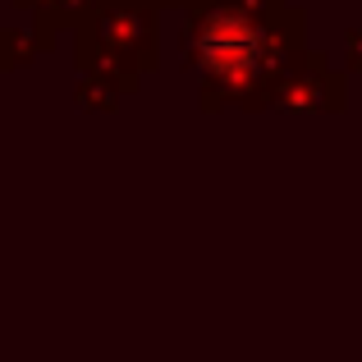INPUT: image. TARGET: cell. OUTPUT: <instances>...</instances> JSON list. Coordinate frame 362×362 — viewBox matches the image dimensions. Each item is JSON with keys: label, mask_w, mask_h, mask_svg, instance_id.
Wrapping results in <instances>:
<instances>
[{"label": "cell", "mask_w": 362, "mask_h": 362, "mask_svg": "<svg viewBox=\"0 0 362 362\" xmlns=\"http://www.w3.org/2000/svg\"><path fill=\"white\" fill-rule=\"evenodd\" d=\"M206 60L216 64L221 74H239L252 64V55H257V37H252V28L243 23V18H216L211 28H206Z\"/></svg>", "instance_id": "6da1fadb"}]
</instances>
